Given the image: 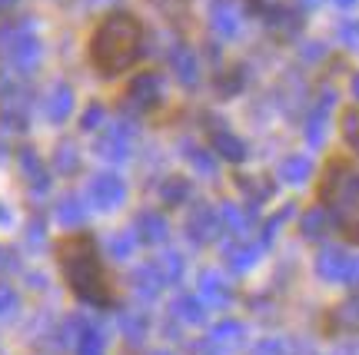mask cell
<instances>
[{
	"mask_svg": "<svg viewBox=\"0 0 359 355\" xmlns=\"http://www.w3.org/2000/svg\"><path fill=\"white\" fill-rule=\"evenodd\" d=\"M57 256H60V266H64L70 289L77 292L83 302L110 305V286H107L100 256H97V242H93L90 232H77L70 239H60Z\"/></svg>",
	"mask_w": 359,
	"mask_h": 355,
	"instance_id": "6da1fadb",
	"label": "cell"
},
{
	"mask_svg": "<svg viewBox=\"0 0 359 355\" xmlns=\"http://www.w3.org/2000/svg\"><path fill=\"white\" fill-rule=\"evenodd\" d=\"M140 40H143V30L137 24V17H130V13H110L97 27L93 40H90V60L107 76L123 74L140 57Z\"/></svg>",
	"mask_w": 359,
	"mask_h": 355,
	"instance_id": "7a4b0ae2",
	"label": "cell"
},
{
	"mask_svg": "<svg viewBox=\"0 0 359 355\" xmlns=\"http://www.w3.org/2000/svg\"><path fill=\"white\" fill-rule=\"evenodd\" d=\"M323 200L333 206L336 219H339V226H343V232L349 239H359V176L356 173H343V176L333 173V179L323 190Z\"/></svg>",
	"mask_w": 359,
	"mask_h": 355,
	"instance_id": "3957f363",
	"label": "cell"
},
{
	"mask_svg": "<svg viewBox=\"0 0 359 355\" xmlns=\"http://www.w3.org/2000/svg\"><path fill=\"white\" fill-rule=\"evenodd\" d=\"M120 196H123V186H120V179H114V176H100L90 186V200L97 206H110V203H116Z\"/></svg>",
	"mask_w": 359,
	"mask_h": 355,
	"instance_id": "277c9868",
	"label": "cell"
},
{
	"mask_svg": "<svg viewBox=\"0 0 359 355\" xmlns=\"http://www.w3.org/2000/svg\"><path fill=\"white\" fill-rule=\"evenodd\" d=\"M24 169H27V176L34 179V190L43 193L47 186H50V176H47V169L40 166V160L34 156V150H24Z\"/></svg>",
	"mask_w": 359,
	"mask_h": 355,
	"instance_id": "5b68a950",
	"label": "cell"
},
{
	"mask_svg": "<svg viewBox=\"0 0 359 355\" xmlns=\"http://www.w3.org/2000/svg\"><path fill=\"white\" fill-rule=\"evenodd\" d=\"M70 90L67 87H57L50 93V106H47V113H50V120H57V123H60V120H67V113H70Z\"/></svg>",
	"mask_w": 359,
	"mask_h": 355,
	"instance_id": "8992f818",
	"label": "cell"
},
{
	"mask_svg": "<svg viewBox=\"0 0 359 355\" xmlns=\"http://www.w3.org/2000/svg\"><path fill=\"white\" fill-rule=\"evenodd\" d=\"M80 355H103V335L97 329H80V345H77Z\"/></svg>",
	"mask_w": 359,
	"mask_h": 355,
	"instance_id": "52a82bcc",
	"label": "cell"
},
{
	"mask_svg": "<svg viewBox=\"0 0 359 355\" xmlns=\"http://www.w3.org/2000/svg\"><path fill=\"white\" fill-rule=\"evenodd\" d=\"M57 219L67 223V226H77L80 219H83V206H80L74 196H67V200H60V206H57Z\"/></svg>",
	"mask_w": 359,
	"mask_h": 355,
	"instance_id": "ba28073f",
	"label": "cell"
},
{
	"mask_svg": "<svg viewBox=\"0 0 359 355\" xmlns=\"http://www.w3.org/2000/svg\"><path fill=\"white\" fill-rule=\"evenodd\" d=\"M53 163H57V173L74 169V163H77V160H74V146H70V143H64V146L57 150V160H53Z\"/></svg>",
	"mask_w": 359,
	"mask_h": 355,
	"instance_id": "9c48e42d",
	"label": "cell"
},
{
	"mask_svg": "<svg viewBox=\"0 0 359 355\" xmlns=\"http://www.w3.org/2000/svg\"><path fill=\"white\" fill-rule=\"evenodd\" d=\"M17 309V295H13L11 286H0V316H11Z\"/></svg>",
	"mask_w": 359,
	"mask_h": 355,
	"instance_id": "30bf717a",
	"label": "cell"
},
{
	"mask_svg": "<svg viewBox=\"0 0 359 355\" xmlns=\"http://www.w3.org/2000/svg\"><path fill=\"white\" fill-rule=\"evenodd\" d=\"M346 140L359 150V113H349L346 116Z\"/></svg>",
	"mask_w": 359,
	"mask_h": 355,
	"instance_id": "8fae6325",
	"label": "cell"
},
{
	"mask_svg": "<svg viewBox=\"0 0 359 355\" xmlns=\"http://www.w3.org/2000/svg\"><path fill=\"white\" fill-rule=\"evenodd\" d=\"M13 4H17V0H0V17H4V13H7V11H11Z\"/></svg>",
	"mask_w": 359,
	"mask_h": 355,
	"instance_id": "7c38bea8",
	"label": "cell"
},
{
	"mask_svg": "<svg viewBox=\"0 0 359 355\" xmlns=\"http://www.w3.org/2000/svg\"><path fill=\"white\" fill-rule=\"evenodd\" d=\"M336 4H343V7H346V4H353V0H336Z\"/></svg>",
	"mask_w": 359,
	"mask_h": 355,
	"instance_id": "4fadbf2b",
	"label": "cell"
},
{
	"mask_svg": "<svg viewBox=\"0 0 359 355\" xmlns=\"http://www.w3.org/2000/svg\"><path fill=\"white\" fill-rule=\"evenodd\" d=\"M0 219H7V213H4V209H0Z\"/></svg>",
	"mask_w": 359,
	"mask_h": 355,
	"instance_id": "5bb4252c",
	"label": "cell"
}]
</instances>
